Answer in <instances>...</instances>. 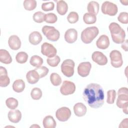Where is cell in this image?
I'll use <instances>...</instances> for the list:
<instances>
[{"label": "cell", "instance_id": "e575fe53", "mask_svg": "<svg viewBox=\"0 0 128 128\" xmlns=\"http://www.w3.org/2000/svg\"><path fill=\"white\" fill-rule=\"evenodd\" d=\"M58 20L57 16L56 14L54 13H48L45 14L44 21L48 24H54Z\"/></svg>", "mask_w": 128, "mask_h": 128}, {"label": "cell", "instance_id": "4fadbf2b", "mask_svg": "<svg viewBox=\"0 0 128 128\" xmlns=\"http://www.w3.org/2000/svg\"><path fill=\"white\" fill-rule=\"evenodd\" d=\"M78 38V32L74 28H70L66 30L64 34L65 40L69 43L74 42Z\"/></svg>", "mask_w": 128, "mask_h": 128}, {"label": "cell", "instance_id": "4dcf8cb0", "mask_svg": "<svg viewBox=\"0 0 128 128\" xmlns=\"http://www.w3.org/2000/svg\"><path fill=\"white\" fill-rule=\"evenodd\" d=\"M28 59V54L24 52H18L16 56V61L20 64H24L26 62Z\"/></svg>", "mask_w": 128, "mask_h": 128}, {"label": "cell", "instance_id": "ba28073f", "mask_svg": "<svg viewBox=\"0 0 128 128\" xmlns=\"http://www.w3.org/2000/svg\"><path fill=\"white\" fill-rule=\"evenodd\" d=\"M41 52L43 55L50 58L56 56L57 50L53 45L46 42L41 46Z\"/></svg>", "mask_w": 128, "mask_h": 128}, {"label": "cell", "instance_id": "9a60e30c", "mask_svg": "<svg viewBox=\"0 0 128 128\" xmlns=\"http://www.w3.org/2000/svg\"><path fill=\"white\" fill-rule=\"evenodd\" d=\"M10 48L12 50H18L21 46V41L16 35H12L10 36L8 40Z\"/></svg>", "mask_w": 128, "mask_h": 128}, {"label": "cell", "instance_id": "ac0fdd59", "mask_svg": "<svg viewBox=\"0 0 128 128\" xmlns=\"http://www.w3.org/2000/svg\"><path fill=\"white\" fill-rule=\"evenodd\" d=\"M8 116L10 122L13 123H18L22 118V113L18 110H12L9 111Z\"/></svg>", "mask_w": 128, "mask_h": 128}, {"label": "cell", "instance_id": "8d00e7d4", "mask_svg": "<svg viewBox=\"0 0 128 128\" xmlns=\"http://www.w3.org/2000/svg\"><path fill=\"white\" fill-rule=\"evenodd\" d=\"M60 61V58L59 56L56 55L52 58H48L46 59V62L48 64L52 67H56L58 66Z\"/></svg>", "mask_w": 128, "mask_h": 128}, {"label": "cell", "instance_id": "2e32d148", "mask_svg": "<svg viewBox=\"0 0 128 128\" xmlns=\"http://www.w3.org/2000/svg\"><path fill=\"white\" fill-rule=\"evenodd\" d=\"M96 46L102 50L107 48L110 45V40L108 37L105 34L100 36L96 42Z\"/></svg>", "mask_w": 128, "mask_h": 128}, {"label": "cell", "instance_id": "d4e9b609", "mask_svg": "<svg viewBox=\"0 0 128 128\" xmlns=\"http://www.w3.org/2000/svg\"><path fill=\"white\" fill-rule=\"evenodd\" d=\"M87 10L89 13L96 15L99 11V4L95 1L90 2L87 6Z\"/></svg>", "mask_w": 128, "mask_h": 128}, {"label": "cell", "instance_id": "5b68a950", "mask_svg": "<svg viewBox=\"0 0 128 128\" xmlns=\"http://www.w3.org/2000/svg\"><path fill=\"white\" fill-rule=\"evenodd\" d=\"M74 62L70 59H67L63 61L61 64V71L62 74L66 77L70 78L74 74Z\"/></svg>", "mask_w": 128, "mask_h": 128}, {"label": "cell", "instance_id": "52a82bcc", "mask_svg": "<svg viewBox=\"0 0 128 128\" xmlns=\"http://www.w3.org/2000/svg\"><path fill=\"white\" fill-rule=\"evenodd\" d=\"M110 63L112 66L116 68L120 67L123 64L122 55L120 52L118 50H112L110 54Z\"/></svg>", "mask_w": 128, "mask_h": 128}, {"label": "cell", "instance_id": "9c48e42d", "mask_svg": "<svg viewBox=\"0 0 128 128\" xmlns=\"http://www.w3.org/2000/svg\"><path fill=\"white\" fill-rule=\"evenodd\" d=\"M76 90L75 84L70 81L64 80L60 88L61 94L64 96L70 95L74 94Z\"/></svg>", "mask_w": 128, "mask_h": 128}, {"label": "cell", "instance_id": "7402d4cb", "mask_svg": "<svg viewBox=\"0 0 128 128\" xmlns=\"http://www.w3.org/2000/svg\"><path fill=\"white\" fill-rule=\"evenodd\" d=\"M68 10V6L66 2L62 0L57 1L56 10L58 14L63 16L66 14Z\"/></svg>", "mask_w": 128, "mask_h": 128}, {"label": "cell", "instance_id": "1f68e13d", "mask_svg": "<svg viewBox=\"0 0 128 128\" xmlns=\"http://www.w3.org/2000/svg\"><path fill=\"white\" fill-rule=\"evenodd\" d=\"M6 104L7 107L10 110H14L18 104V100L14 98H9L6 100Z\"/></svg>", "mask_w": 128, "mask_h": 128}, {"label": "cell", "instance_id": "83f0119b", "mask_svg": "<svg viewBox=\"0 0 128 128\" xmlns=\"http://www.w3.org/2000/svg\"><path fill=\"white\" fill-rule=\"evenodd\" d=\"M84 22L88 24H94L96 21V16L90 13H86L83 16Z\"/></svg>", "mask_w": 128, "mask_h": 128}, {"label": "cell", "instance_id": "484cf974", "mask_svg": "<svg viewBox=\"0 0 128 128\" xmlns=\"http://www.w3.org/2000/svg\"><path fill=\"white\" fill-rule=\"evenodd\" d=\"M111 36L112 40L114 42L118 44H122L125 40L126 33L124 30L122 29V31L118 34L111 35Z\"/></svg>", "mask_w": 128, "mask_h": 128}, {"label": "cell", "instance_id": "d590c367", "mask_svg": "<svg viewBox=\"0 0 128 128\" xmlns=\"http://www.w3.org/2000/svg\"><path fill=\"white\" fill-rule=\"evenodd\" d=\"M30 96L34 100H40L42 96V90L38 88H32L31 90Z\"/></svg>", "mask_w": 128, "mask_h": 128}, {"label": "cell", "instance_id": "7a4b0ae2", "mask_svg": "<svg viewBox=\"0 0 128 128\" xmlns=\"http://www.w3.org/2000/svg\"><path fill=\"white\" fill-rule=\"evenodd\" d=\"M116 104L119 108H122L124 114H128V90L127 88L122 87L118 90Z\"/></svg>", "mask_w": 128, "mask_h": 128}, {"label": "cell", "instance_id": "74e56055", "mask_svg": "<svg viewBox=\"0 0 128 128\" xmlns=\"http://www.w3.org/2000/svg\"><path fill=\"white\" fill-rule=\"evenodd\" d=\"M45 14L42 12H35L32 16L33 20L37 23H42L44 21Z\"/></svg>", "mask_w": 128, "mask_h": 128}, {"label": "cell", "instance_id": "ffe728a7", "mask_svg": "<svg viewBox=\"0 0 128 128\" xmlns=\"http://www.w3.org/2000/svg\"><path fill=\"white\" fill-rule=\"evenodd\" d=\"M42 38L41 34L37 31H34L30 33L28 36L30 42L33 45L39 44L42 40Z\"/></svg>", "mask_w": 128, "mask_h": 128}, {"label": "cell", "instance_id": "8fae6325", "mask_svg": "<svg viewBox=\"0 0 128 128\" xmlns=\"http://www.w3.org/2000/svg\"><path fill=\"white\" fill-rule=\"evenodd\" d=\"M92 64L88 62H82L78 66V73L82 77L87 76L90 72Z\"/></svg>", "mask_w": 128, "mask_h": 128}, {"label": "cell", "instance_id": "5bb4252c", "mask_svg": "<svg viewBox=\"0 0 128 128\" xmlns=\"http://www.w3.org/2000/svg\"><path fill=\"white\" fill-rule=\"evenodd\" d=\"M10 83V80L8 76L7 70L5 68L0 66V86L6 87Z\"/></svg>", "mask_w": 128, "mask_h": 128}, {"label": "cell", "instance_id": "8992f818", "mask_svg": "<svg viewBox=\"0 0 128 128\" xmlns=\"http://www.w3.org/2000/svg\"><path fill=\"white\" fill-rule=\"evenodd\" d=\"M101 10L102 14L110 16H115L118 11L117 6L109 1L104 2L101 6Z\"/></svg>", "mask_w": 128, "mask_h": 128}, {"label": "cell", "instance_id": "f35d334b", "mask_svg": "<svg viewBox=\"0 0 128 128\" xmlns=\"http://www.w3.org/2000/svg\"><path fill=\"white\" fill-rule=\"evenodd\" d=\"M34 70H36V72L38 74L40 78H42L46 76L49 71L48 68L44 66H40L36 68Z\"/></svg>", "mask_w": 128, "mask_h": 128}, {"label": "cell", "instance_id": "b9f144b4", "mask_svg": "<svg viewBox=\"0 0 128 128\" xmlns=\"http://www.w3.org/2000/svg\"><path fill=\"white\" fill-rule=\"evenodd\" d=\"M118 20L124 24H127L128 23V14L126 12H120L118 17Z\"/></svg>", "mask_w": 128, "mask_h": 128}, {"label": "cell", "instance_id": "7c38bea8", "mask_svg": "<svg viewBox=\"0 0 128 128\" xmlns=\"http://www.w3.org/2000/svg\"><path fill=\"white\" fill-rule=\"evenodd\" d=\"M92 60L100 66L106 65L108 62L106 56L102 52L99 51L94 52L92 56Z\"/></svg>", "mask_w": 128, "mask_h": 128}, {"label": "cell", "instance_id": "277c9868", "mask_svg": "<svg viewBox=\"0 0 128 128\" xmlns=\"http://www.w3.org/2000/svg\"><path fill=\"white\" fill-rule=\"evenodd\" d=\"M42 32L49 40L56 42L60 38V32L54 26H44L42 28Z\"/></svg>", "mask_w": 128, "mask_h": 128}, {"label": "cell", "instance_id": "7bdbcfd3", "mask_svg": "<svg viewBox=\"0 0 128 128\" xmlns=\"http://www.w3.org/2000/svg\"><path fill=\"white\" fill-rule=\"evenodd\" d=\"M128 118H126L122 120V121L120 122L119 128H127L128 127Z\"/></svg>", "mask_w": 128, "mask_h": 128}, {"label": "cell", "instance_id": "d6a6232c", "mask_svg": "<svg viewBox=\"0 0 128 128\" xmlns=\"http://www.w3.org/2000/svg\"><path fill=\"white\" fill-rule=\"evenodd\" d=\"M50 80L52 84L54 86H58L62 82V78L57 73H52L50 76Z\"/></svg>", "mask_w": 128, "mask_h": 128}, {"label": "cell", "instance_id": "e0dca14e", "mask_svg": "<svg viewBox=\"0 0 128 128\" xmlns=\"http://www.w3.org/2000/svg\"><path fill=\"white\" fill-rule=\"evenodd\" d=\"M74 111L76 116L82 117L86 114L87 108L86 106L83 103L78 102L74 106Z\"/></svg>", "mask_w": 128, "mask_h": 128}, {"label": "cell", "instance_id": "6da1fadb", "mask_svg": "<svg viewBox=\"0 0 128 128\" xmlns=\"http://www.w3.org/2000/svg\"><path fill=\"white\" fill-rule=\"evenodd\" d=\"M82 96L85 102L92 108H99L104 104V92L102 87L98 84H88L84 90Z\"/></svg>", "mask_w": 128, "mask_h": 128}, {"label": "cell", "instance_id": "d6986e66", "mask_svg": "<svg viewBox=\"0 0 128 128\" xmlns=\"http://www.w3.org/2000/svg\"><path fill=\"white\" fill-rule=\"evenodd\" d=\"M26 78L28 82L30 84H34L36 83L40 77L38 74L34 70L28 71L26 74Z\"/></svg>", "mask_w": 128, "mask_h": 128}, {"label": "cell", "instance_id": "44dd1931", "mask_svg": "<svg viewBox=\"0 0 128 128\" xmlns=\"http://www.w3.org/2000/svg\"><path fill=\"white\" fill-rule=\"evenodd\" d=\"M0 62L4 64H10L12 62V58L10 53L6 50H0Z\"/></svg>", "mask_w": 128, "mask_h": 128}, {"label": "cell", "instance_id": "3957f363", "mask_svg": "<svg viewBox=\"0 0 128 128\" xmlns=\"http://www.w3.org/2000/svg\"><path fill=\"white\" fill-rule=\"evenodd\" d=\"M98 33L99 30L96 26L86 28L81 33V40L84 44H90L96 37Z\"/></svg>", "mask_w": 128, "mask_h": 128}, {"label": "cell", "instance_id": "f1b7e54d", "mask_svg": "<svg viewBox=\"0 0 128 128\" xmlns=\"http://www.w3.org/2000/svg\"><path fill=\"white\" fill-rule=\"evenodd\" d=\"M108 28L110 32L111 35L118 34L122 29L118 24L114 22H112L110 24Z\"/></svg>", "mask_w": 128, "mask_h": 128}, {"label": "cell", "instance_id": "60d3db41", "mask_svg": "<svg viewBox=\"0 0 128 128\" xmlns=\"http://www.w3.org/2000/svg\"><path fill=\"white\" fill-rule=\"evenodd\" d=\"M54 4L52 2L43 3L42 4V9L44 12L52 10L54 9Z\"/></svg>", "mask_w": 128, "mask_h": 128}, {"label": "cell", "instance_id": "4316f807", "mask_svg": "<svg viewBox=\"0 0 128 128\" xmlns=\"http://www.w3.org/2000/svg\"><path fill=\"white\" fill-rule=\"evenodd\" d=\"M30 62L33 66L38 68L42 65L43 64V60L40 56L37 55H34L30 58Z\"/></svg>", "mask_w": 128, "mask_h": 128}, {"label": "cell", "instance_id": "30bf717a", "mask_svg": "<svg viewBox=\"0 0 128 128\" xmlns=\"http://www.w3.org/2000/svg\"><path fill=\"white\" fill-rule=\"evenodd\" d=\"M71 110L67 107L63 106L58 108L56 112V116L60 122L68 120L71 116Z\"/></svg>", "mask_w": 128, "mask_h": 128}, {"label": "cell", "instance_id": "cb8c5ba5", "mask_svg": "<svg viewBox=\"0 0 128 128\" xmlns=\"http://www.w3.org/2000/svg\"><path fill=\"white\" fill-rule=\"evenodd\" d=\"M25 88V83L22 79L16 80L12 84V89L16 92H22Z\"/></svg>", "mask_w": 128, "mask_h": 128}, {"label": "cell", "instance_id": "603a6c76", "mask_svg": "<svg viewBox=\"0 0 128 128\" xmlns=\"http://www.w3.org/2000/svg\"><path fill=\"white\" fill-rule=\"evenodd\" d=\"M42 124L44 128H54L56 125L54 118L50 115L46 116L43 119Z\"/></svg>", "mask_w": 128, "mask_h": 128}, {"label": "cell", "instance_id": "ee69618b", "mask_svg": "<svg viewBox=\"0 0 128 128\" xmlns=\"http://www.w3.org/2000/svg\"><path fill=\"white\" fill-rule=\"evenodd\" d=\"M128 40H124V42H122V48L126 52L128 51Z\"/></svg>", "mask_w": 128, "mask_h": 128}, {"label": "cell", "instance_id": "f546056e", "mask_svg": "<svg viewBox=\"0 0 128 128\" xmlns=\"http://www.w3.org/2000/svg\"><path fill=\"white\" fill-rule=\"evenodd\" d=\"M36 1L35 0H25L24 2L23 5L25 10H32L36 8Z\"/></svg>", "mask_w": 128, "mask_h": 128}, {"label": "cell", "instance_id": "836d02e7", "mask_svg": "<svg viewBox=\"0 0 128 128\" xmlns=\"http://www.w3.org/2000/svg\"><path fill=\"white\" fill-rule=\"evenodd\" d=\"M116 92L114 90H110L107 92L106 102L108 104H112L114 103L116 98Z\"/></svg>", "mask_w": 128, "mask_h": 128}, {"label": "cell", "instance_id": "ab89813d", "mask_svg": "<svg viewBox=\"0 0 128 128\" xmlns=\"http://www.w3.org/2000/svg\"><path fill=\"white\" fill-rule=\"evenodd\" d=\"M67 20L70 24L76 23L78 20V15L75 12H70L67 16Z\"/></svg>", "mask_w": 128, "mask_h": 128}]
</instances>
